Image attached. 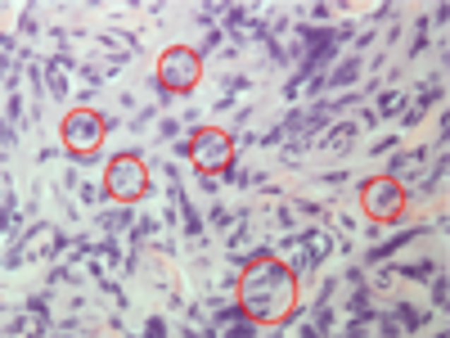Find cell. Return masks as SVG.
<instances>
[{
	"instance_id": "cell-1",
	"label": "cell",
	"mask_w": 450,
	"mask_h": 338,
	"mask_svg": "<svg viewBox=\"0 0 450 338\" xmlns=\"http://www.w3.org/2000/svg\"><path fill=\"white\" fill-rule=\"evenodd\" d=\"M239 307L248 311L257 325H284L293 316L297 298H302V280L293 275L288 262L275 257V244L243 252V267H239Z\"/></svg>"
},
{
	"instance_id": "cell-2",
	"label": "cell",
	"mask_w": 450,
	"mask_h": 338,
	"mask_svg": "<svg viewBox=\"0 0 450 338\" xmlns=\"http://www.w3.org/2000/svg\"><path fill=\"white\" fill-rule=\"evenodd\" d=\"M189 163L199 167V176H216L225 185H239V140L230 127H199L189 136Z\"/></svg>"
},
{
	"instance_id": "cell-3",
	"label": "cell",
	"mask_w": 450,
	"mask_h": 338,
	"mask_svg": "<svg viewBox=\"0 0 450 338\" xmlns=\"http://www.w3.org/2000/svg\"><path fill=\"white\" fill-rule=\"evenodd\" d=\"M59 136H64V149H68L72 163H77V167H90L95 158H100L104 136H108L104 113H95V108H68L64 122H59Z\"/></svg>"
},
{
	"instance_id": "cell-4",
	"label": "cell",
	"mask_w": 450,
	"mask_h": 338,
	"mask_svg": "<svg viewBox=\"0 0 450 338\" xmlns=\"http://www.w3.org/2000/svg\"><path fill=\"white\" fill-rule=\"evenodd\" d=\"M149 190H153L149 163H144L136 149L108 158V167H104V194H108V203H140Z\"/></svg>"
},
{
	"instance_id": "cell-5",
	"label": "cell",
	"mask_w": 450,
	"mask_h": 338,
	"mask_svg": "<svg viewBox=\"0 0 450 338\" xmlns=\"http://www.w3.org/2000/svg\"><path fill=\"white\" fill-rule=\"evenodd\" d=\"M410 190L396 185L392 176H374V180H360V208H365V221L374 226H396L405 221V208H410Z\"/></svg>"
},
{
	"instance_id": "cell-6",
	"label": "cell",
	"mask_w": 450,
	"mask_h": 338,
	"mask_svg": "<svg viewBox=\"0 0 450 338\" xmlns=\"http://www.w3.org/2000/svg\"><path fill=\"white\" fill-rule=\"evenodd\" d=\"M153 77H158V86H162V91L189 95L203 81V59H199V50H189V45H167V50L158 54Z\"/></svg>"
},
{
	"instance_id": "cell-7",
	"label": "cell",
	"mask_w": 450,
	"mask_h": 338,
	"mask_svg": "<svg viewBox=\"0 0 450 338\" xmlns=\"http://www.w3.org/2000/svg\"><path fill=\"white\" fill-rule=\"evenodd\" d=\"M437 149V144H432ZM432 149H410V153H392V163H387V176L396 180V185H405V190H415L423 172H428V158H432Z\"/></svg>"
},
{
	"instance_id": "cell-8",
	"label": "cell",
	"mask_w": 450,
	"mask_h": 338,
	"mask_svg": "<svg viewBox=\"0 0 450 338\" xmlns=\"http://www.w3.org/2000/svg\"><path fill=\"white\" fill-rule=\"evenodd\" d=\"M419 235H428V226H410V231H401L392 239H383V244H369L365 248V257H360V267H379V262H392L401 248L410 244V239H419Z\"/></svg>"
},
{
	"instance_id": "cell-9",
	"label": "cell",
	"mask_w": 450,
	"mask_h": 338,
	"mask_svg": "<svg viewBox=\"0 0 450 338\" xmlns=\"http://www.w3.org/2000/svg\"><path fill=\"white\" fill-rule=\"evenodd\" d=\"M356 136H360V122H333L320 140H315V149H324V153H347L351 144H356Z\"/></svg>"
},
{
	"instance_id": "cell-10",
	"label": "cell",
	"mask_w": 450,
	"mask_h": 338,
	"mask_svg": "<svg viewBox=\"0 0 450 338\" xmlns=\"http://www.w3.org/2000/svg\"><path fill=\"white\" fill-rule=\"evenodd\" d=\"M360 72H365V59H360V54H351V59H343L338 68L324 72V86H329V91H351V86L360 81Z\"/></svg>"
},
{
	"instance_id": "cell-11",
	"label": "cell",
	"mask_w": 450,
	"mask_h": 338,
	"mask_svg": "<svg viewBox=\"0 0 450 338\" xmlns=\"http://www.w3.org/2000/svg\"><path fill=\"white\" fill-rule=\"evenodd\" d=\"M131 226H136V208H131V203H117V208L100 212V231L104 235H122V231H131Z\"/></svg>"
},
{
	"instance_id": "cell-12",
	"label": "cell",
	"mask_w": 450,
	"mask_h": 338,
	"mask_svg": "<svg viewBox=\"0 0 450 338\" xmlns=\"http://www.w3.org/2000/svg\"><path fill=\"white\" fill-rule=\"evenodd\" d=\"M68 77H72V72H64V68H59V64H54V54L45 59V91H50L54 100H72V86H68Z\"/></svg>"
},
{
	"instance_id": "cell-13",
	"label": "cell",
	"mask_w": 450,
	"mask_h": 338,
	"mask_svg": "<svg viewBox=\"0 0 450 338\" xmlns=\"http://www.w3.org/2000/svg\"><path fill=\"white\" fill-rule=\"evenodd\" d=\"M392 320L401 325V334H415V330L428 325V316H423L419 307H410V303H396V307H392Z\"/></svg>"
},
{
	"instance_id": "cell-14",
	"label": "cell",
	"mask_w": 450,
	"mask_h": 338,
	"mask_svg": "<svg viewBox=\"0 0 450 338\" xmlns=\"http://www.w3.org/2000/svg\"><path fill=\"white\" fill-rule=\"evenodd\" d=\"M396 280H432V275H437V262L432 257H419V262H410V267H405V262H396Z\"/></svg>"
},
{
	"instance_id": "cell-15",
	"label": "cell",
	"mask_w": 450,
	"mask_h": 338,
	"mask_svg": "<svg viewBox=\"0 0 450 338\" xmlns=\"http://www.w3.org/2000/svg\"><path fill=\"white\" fill-rule=\"evenodd\" d=\"M374 113H379V122H383V117H401V113H405V95H401L396 86H392V91H383V95H379V104H374Z\"/></svg>"
},
{
	"instance_id": "cell-16",
	"label": "cell",
	"mask_w": 450,
	"mask_h": 338,
	"mask_svg": "<svg viewBox=\"0 0 450 338\" xmlns=\"http://www.w3.org/2000/svg\"><path fill=\"white\" fill-rule=\"evenodd\" d=\"M95 257H104L108 267H117V262H126V252H122V244H117V235H104L100 244H95Z\"/></svg>"
},
{
	"instance_id": "cell-17",
	"label": "cell",
	"mask_w": 450,
	"mask_h": 338,
	"mask_svg": "<svg viewBox=\"0 0 450 338\" xmlns=\"http://www.w3.org/2000/svg\"><path fill=\"white\" fill-rule=\"evenodd\" d=\"M235 221H239V208H225V203H212L208 208V226H216V231H230Z\"/></svg>"
},
{
	"instance_id": "cell-18",
	"label": "cell",
	"mask_w": 450,
	"mask_h": 338,
	"mask_svg": "<svg viewBox=\"0 0 450 338\" xmlns=\"http://www.w3.org/2000/svg\"><path fill=\"white\" fill-rule=\"evenodd\" d=\"M239 91H252L248 72H221V95H239Z\"/></svg>"
},
{
	"instance_id": "cell-19",
	"label": "cell",
	"mask_w": 450,
	"mask_h": 338,
	"mask_svg": "<svg viewBox=\"0 0 450 338\" xmlns=\"http://www.w3.org/2000/svg\"><path fill=\"white\" fill-rule=\"evenodd\" d=\"M5 122L14 127V131L28 127V117H23V95H5Z\"/></svg>"
},
{
	"instance_id": "cell-20",
	"label": "cell",
	"mask_w": 450,
	"mask_h": 338,
	"mask_svg": "<svg viewBox=\"0 0 450 338\" xmlns=\"http://www.w3.org/2000/svg\"><path fill=\"white\" fill-rule=\"evenodd\" d=\"M77 199H81V203H90V208H95V203H108L104 180H100V185H95V180H81V185H77Z\"/></svg>"
},
{
	"instance_id": "cell-21",
	"label": "cell",
	"mask_w": 450,
	"mask_h": 338,
	"mask_svg": "<svg viewBox=\"0 0 450 338\" xmlns=\"http://www.w3.org/2000/svg\"><path fill=\"white\" fill-rule=\"evenodd\" d=\"M347 307H351V311H369V307H374V293H369V284H351V298H347Z\"/></svg>"
},
{
	"instance_id": "cell-22",
	"label": "cell",
	"mask_w": 450,
	"mask_h": 338,
	"mask_svg": "<svg viewBox=\"0 0 450 338\" xmlns=\"http://www.w3.org/2000/svg\"><path fill=\"white\" fill-rule=\"evenodd\" d=\"M428 36H432V23L419 18V23H415V45H410V59H419L423 50H428Z\"/></svg>"
},
{
	"instance_id": "cell-23",
	"label": "cell",
	"mask_w": 450,
	"mask_h": 338,
	"mask_svg": "<svg viewBox=\"0 0 450 338\" xmlns=\"http://www.w3.org/2000/svg\"><path fill=\"white\" fill-rule=\"evenodd\" d=\"M18 32L28 36V41H32V36H41V23H36V5H23V14H18Z\"/></svg>"
},
{
	"instance_id": "cell-24",
	"label": "cell",
	"mask_w": 450,
	"mask_h": 338,
	"mask_svg": "<svg viewBox=\"0 0 450 338\" xmlns=\"http://www.w3.org/2000/svg\"><path fill=\"white\" fill-rule=\"evenodd\" d=\"M333 293H338V280H333V275H329V280L320 284V293L311 298V311H320V307H333Z\"/></svg>"
},
{
	"instance_id": "cell-25",
	"label": "cell",
	"mask_w": 450,
	"mask_h": 338,
	"mask_svg": "<svg viewBox=\"0 0 450 338\" xmlns=\"http://www.w3.org/2000/svg\"><path fill=\"white\" fill-rule=\"evenodd\" d=\"M180 131H185V122H180V117H158V136H153V140H176Z\"/></svg>"
},
{
	"instance_id": "cell-26",
	"label": "cell",
	"mask_w": 450,
	"mask_h": 338,
	"mask_svg": "<svg viewBox=\"0 0 450 338\" xmlns=\"http://www.w3.org/2000/svg\"><path fill=\"white\" fill-rule=\"evenodd\" d=\"M446 298H450V280H446V275H437V280H432V307L442 311V316H446Z\"/></svg>"
},
{
	"instance_id": "cell-27",
	"label": "cell",
	"mask_w": 450,
	"mask_h": 338,
	"mask_svg": "<svg viewBox=\"0 0 450 338\" xmlns=\"http://www.w3.org/2000/svg\"><path fill=\"white\" fill-rule=\"evenodd\" d=\"M153 117H158V104H153V108H140V113L131 117V131H136V136H140V131H149V127H153Z\"/></svg>"
},
{
	"instance_id": "cell-28",
	"label": "cell",
	"mask_w": 450,
	"mask_h": 338,
	"mask_svg": "<svg viewBox=\"0 0 450 338\" xmlns=\"http://www.w3.org/2000/svg\"><path fill=\"white\" fill-rule=\"evenodd\" d=\"M275 221L284 226V231H297V216H293V208H288V203H279V208H275Z\"/></svg>"
},
{
	"instance_id": "cell-29",
	"label": "cell",
	"mask_w": 450,
	"mask_h": 338,
	"mask_svg": "<svg viewBox=\"0 0 450 338\" xmlns=\"http://www.w3.org/2000/svg\"><path fill=\"white\" fill-rule=\"evenodd\" d=\"M396 144H401V136H379V140L369 144V153H392Z\"/></svg>"
},
{
	"instance_id": "cell-30",
	"label": "cell",
	"mask_w": 450,
	"mask_h": 338,
	"mask_svg": "<svg viewBox=\"0 0 450 338\" xmlns=\"http://www.w3.org/2000/svg\"><path fill=\"white\" fill-rule=\"evenodd\" d=\"M32 325H36V320H28V316H14V320H9V325H5V334H28V330H32Z\"/></svg>"
},
{
	"instance_id": "cell-31",
	"label": "cell",
	"mask_w": 450,
	"mask_h": 338,
	"mask_svg": "<svg viewBox=\"0 0 450 338\" xmlns=\"http://www.w3.org/2000/svg\"><path fill=\"white\" fill-rule=\"evenodd\" d=\"M144 334H149V338L167 334V320H162V316H149V320H144Z\"/></svg>"
},
{
	"instance_id": "cell-32",
	"label": "cell",
	"mask_w": 450,
	"mask_h": 338,
	"mask_svg": "<svg viewBox=\"0 0 450 338\" xmlns=\"http://www.w3.org/2000/svg\"><path fill=\"white\" fill-rule=\"evenodd\" d=\"M307 14H311V18H320V23H329V18H333V5H324V0H320V5H311V9H307Z\"/></svg>"
},
{
	"instance_id": "cell-33",
	"label": "cell",
	"mask_w": 450,
	"mask_h": 338,
	"mask_svg": "<svg viewBox=\"0 0 450 338\" xmlns=\"http://www.w3.org/2000/svg\"><path fill=\"white\" fill-rule=\"evenodd\" d=\"M59 153H68V149H64V144H45V149H41V153H36V158H41V163H54V158H59Z\"/></svg>"
},
{
	"instance_id": "cell-34",
	"label": "cell",
	"mask_w": 450,
	"mask_h": 338,
	"mask_svg": "<svg viewBox=\"0 0 450 338\" xmlns=\"http://www.w3.org/2000/svg\"><path fill=\"white\" fill-rule=\"evenodd\" d=\"M117 36H122V41H126V45H131V54H140V36H136V32H131V28H117Z\"/></svg>"
},
{
	"instance_id": "cell-35",
	"label": "cell",
	"mask_w": 450,
	"mask_h": 338,
	"mask_svg": "<svg viewBox=\"0 0 450 338\" xmlns=\"http://www.w3.org/2000/svg\"><path fill=\"white\" fill-rule=\"evenodd\" d=\"M343 280H347V284H369V280H365V267H360V262H356V267H351V271L343 275Z\"/></svg>"
},
{
	"instance_id": "cell-36",
	"label": "cell",
	"mask_w": 450,
	"mask_h": 338,
	"mask_svg": "<svg viewBox=\"0 0 450 338\" xmlns=\"http://www.w3.org/2000/svg\"><path fill=\"white\" fill-rule=\"evenodd\" d=\"M199 190H203V194H216V190H221V180H216V176H199Z\"/></svg>"
}]
</instances>
